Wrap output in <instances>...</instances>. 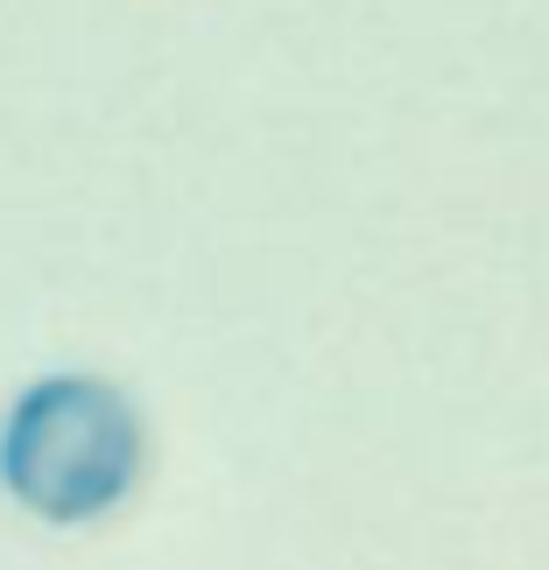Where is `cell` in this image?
Wrapping results in <instances>:
<instances>
[{
	"label": "cell",
	"mask_w": 549,
	"mask_h": 570,
	"mask_svg": "<svg viewBox=\"0 0 549 570\" xmlns=\"http://www.w3.org/2000/svg\"><path fill=\"white\" fill-rule=\"evenodd\" d=\"M148 465L141 409L106 374H36L0 409V493L42 529L106 521Z\"/></svg>",
	"instance_id": "obj_1"
}]
</instances>
